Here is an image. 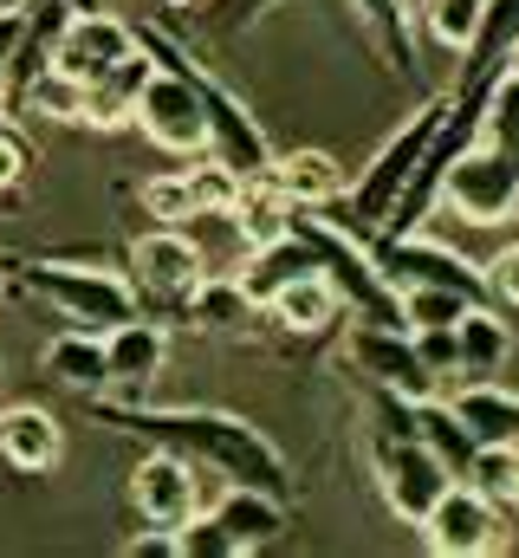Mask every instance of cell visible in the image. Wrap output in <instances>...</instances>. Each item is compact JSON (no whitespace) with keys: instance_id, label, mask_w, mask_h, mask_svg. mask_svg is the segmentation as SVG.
<instances>
[{"instance_id":"cell-1","label":"cell","mask_w":519,"mask_h":558,"mask_svg":"<svg viewBox=\"0 0 519 558\" xmlns=\"http://www.w3.org/2000/svg\"><path fill=\"white\" fill-rule=\"evenodd\" d=\"M98 422L136 435L143 448H176L182 461L241 481V487H266V494H292V468L273 448V435L260 422L234 416V410H143V403H98Z\"/></svg>"},{"instance_id":"cell-2","label":"cell","mask_w":519,"mask_h":558,"mask_svg":"<svg viewBox=\"0 0 519 558\" xmlns=\"http://www.w3.org/2000/svg\"><path fill=\"white\" fill-rule=\"evenodd\" d=\"M442 111H448V98H429V105H422V111H415V118H409V124H402V131H396L371 162H364V175H358L338 202H325L318 215H325V221H338L345 234H358V241L371 247V241H377V228H384V215L396 208V195L409 189V175H415L422 149H429V137H435Z\"/></svg>"},{"instance_id":"cell-3","label":"cell","mask_w":519,"mask_h":558,"mask_svg":"<svg viewBox=\"0 0 519 558\" xmlns=\"http://www.w3.org/2000/svg\"><path fill=\"white\" fill-rule=\"evenodd\" d=\"M442 208H448L455 221H468V228H500V221H514L519 215V131L481 118L474 143H468V149L448 162V175H442Z\"/></svg>"},{"instance_id":"cell-4","label":"cell","mask_w":519,"mask_h":558,"mask_svg":"<svg viewBox=\"0 0 519 558\" xmlns=\"http://www.w3.org/2000/svg\"><path fill=\"white\" fill-rule=\"evenodd\" d=\"M13 279L26 286V292H39L59 318H72V325H85V331H111V325H124L136 318L143 305H136V292H130L124 274H111V267H72V260H20Z\"/></svg>"},{"instance_id":"cell-5","label":"cell","mask_w":519,"mask_h":558,"mask_svg":"<svg viewBox=\"0 0 519 558\" xmlns=\"http://www.w3.org/2000/svg\"><path fill=\"white\" fill-rule=\"evenodd\" d=\"M124 279H130V292H136L143 312H156V318H182L189 299H195V286L208 279V260H202V247H195L182 228L156 221L149 234L130 241Z\"/></svg>"},{"instance_id":"cell-6","label":"cell","mask_w":519,"mask_h":558,"mask_svg":"<svg viewBox=\"0 0 519 558\" xmlns=\"http://www.w3.org/2000/svg\"><path fill=\"white\" fill-rule=\"evenodd\" d=\"M345 357L364 371V384H371V390L409 397V403L442 397V377L422 364V351H415V338H409L402 325H371V318H358V325H351V338H345Z\"/></svg>"},{"instance_id":"cell-7","label":"cell","mask_w":519,"mask_h":558,"mask_svg":"<svg viewBox=\"0 0 519 558\" xmlns=\"http://www.w3.org/2000/svg\"><path fill=\"white\" fill-rule=\"evenodd\" d=\"M422 546L435 558H487L507 546V513L474 487V481H455L429 513H422Z\"/></svg>"},{"instance_id":"cell-8","label":"cell","mask_w":519,"mask_h":558,"mask_svg":"<svg viewBox=\"0 0 519 558\" xmlns=\"http://www.w3.org/2000/svg\"><path fill=\"white\" fill-rule=\"evenodd\" d=\"M130 124L156 143V149H169V156H202L208 149L202 98H195V85L176 65H149V78H143V92L130 105Z\"/></svg>"},{"instance_id":"cell-9","label":"cell","mask_w":519,"mask_h":558,"mask_svg":"<svg viewBox=\"0 0 519 558\" xmlns=\"http://www.w3.org/2000/svg\"><path fill=\"white\" fill-rule=\"evenodd\" d=\"M136 52V20L111 13V7H72L59 46H52V72L72 85H98L111 65H124Z\"/></svg>"},{"instance_id":"cell-10","label":"cell","mask_w":519,"mask_h":558,"mask_svg":"<svg viewBox=\"0 0 519 558\" xmlns=\"http://www.w3.org/2000/svg\"><path fill=\"white\" fill-rule=\"evenodd\" d=\"M371 260L384 267V279L402 292V286H448L461 299H487V274L455 254L448 241H429V234H389V241H371Z\"/></svg>"},{"instance_id":"cell-11","label":"cell","mask_w":519,"mask_h":558,"mask_svg":"<svg viewBox=\"0 0 519 558\" xmlns=\"http://www.w3.org/2000/svg\"><path fill=\"white\" fill-rule=\"evenodd\" d=\"M195 474H202V468L182 461L176 448H149V454L130 468V507H136V520L176 533V526L202 507V481H195Z\"/></svg>"},{"instance_id":"cell-12","label":"cell","mask_w":519,"mask_h":558,"mask_svg":"<svg viewBox=\"0 0 519 558\" xmlns=\"http://www.w3.org/2000/svg\"><path fill=\"white\" fill-rule=\"evenodd\" d=\"M377 448V487H384L389 513L396 520H409V526H422V513L455 487V474L409 435V441H371Z\"/></svg>"},{"instance_id":"cell-13","label":"cell","mask_w":519,"mask_h":558,"mask_svg":"<svg viewBox=\"0 0 519 558\" xmlns=\"http://www.w3.org/2000/svg\"><path fill=\"white\" fill-rule=\"evenodd\" d=\"M162 364H169V331H162V318H124V325H111L105 331V371H111V390L124 397V403H143L149 390H156V377H162Z\"/></svg>"},{"instance_id":"cell-14","label":"cell","mask_w":519,"mask_h":558,"mask_svg":"<svg viewBox=\"0 0 519 558\" xmlns=\"http://www.w3.org/2000/svg\"><path fill=\"white\" fill-rule=\"evenodd\" d=\"M65 454V435H59V416L39 410V403H7L0 410V461L13 474H52Z\"/></svg>"},{"instance_id":"cell-15","label":"cell","mask_w":519,"mask_h":558,"mask_svg":"<svg viewBox=\"0 0 519 558\" xmlns=\"http://www.w3.org/2000/svg\"><path fill=\"white\" fill-rule=\"evenodd\" d=\"M519 52V0H487L468 46H461V78L455 85H494Z\"/></svg>"},{"instance_id":"cell-16","label":"cell","mask_w":519,"mask_h":558,"mask_svg":"<svg viewBox=\"0 0 519 558\" xmlns=\"http://www.w3.org/2000/svg\"><path fill=\"white\" fill-rule=\"evenodd\" d=\"M260 312H266L279 331H292V338H325V331L345 318V299H338V286L325 274H305V279H286Z\"/></svg>"},{"instance_id":"cell-17","label":"cell","mask_w":519,"mask_h":558,"mask_svg":"<svg viewBox=\"0 0 519 558\" xmlns=\"http://www.w3.org/2000/svg\"><path fill=\"white\" fill-rule=\"evenodd\" d=\"M208 513L228 526L234 553H260V546L286 539V494H266V487H241V481H228V494H221Z\"/></svg>"},{"instance_id":"cell-18","label":"cell","mask_w":519,"mask_h":558,"mask_svg":"<svg viewBox=\"0 0 519 558\" xmlns=\"http://www.w3.org/2000/svg\"><path fill=\"white\" fill-rule=\"evenodd\" d=\"M514 357V331L500 312H487V299H474L461 318H455V377L474 384V377H500Z\"/></svg>"},{"instance_id":"cell-19","label":"cell","mask_w":519,"mask_h":558,"mask_svg":"<svg viewBox=\"0 0 519 558\" xmlns=\"http://www.w3.org/2000/svg\"><path fill=\"white\" fill-rule=\"evenodd\" d=\"M39 364H46L52 384L79 390V397H105V390H111V371H105V331L72 325V331H59V338L39 351Z\"/></svg>"},{"instance_id":"cell-20","label":"cell","mask_w":519,"mask_h":558,"mask_svg":"<svg viewBox=\"0 0 519 558\" xmlns=\"http://www.w3.org/2000/svg\"><path fill=\"white\" fill-rule=\"evenodd\" d=\"M448 410L468 422V435H474L481 448H514L519 441V397L514 390H500L494 377L461 384V390L448 397Z\"/></svg>"},{"instance_id":"cell-21","label":"cell","mask_w":519,"mask_h":558,"mask_svg":"<svg viewBox=\"0 0 519 558\" xmlns=\"http://www.w3.org/2000/svg\"><path fill=\"white\" fill-rule=\"evenodd\" d=\"M266 182L292 202V208H325L345 195V169L325 156V149H292V156H273L266 162Z\"/></svg>"},{"instance_id":"cell-22","label":"cell","mask_w":519,"mask_h":558,"mask_svg":"<svg viewBox=\"0 0 519 558\" xmlns=\"http://www.w3.org/2000/svg\"><path fill=\"white\" fill-rule=\"evenodd\" d=\"M149 52L136 46L124 65H111L98 85H85L79 92V124H92V131H118V124H130V105H136V92H143V78H149Z\"/></svg>"},{"instance_id":"cell-23","label":"cell","mask_w":519,"mask_h":558,"mask_svg":"<svg viewBox=\"0 0 519 558\" xmlns=\"http://www.w3.org/2000/svg\"><path fill=\"white\" fill-rule=\"evenodd\" d=\"M351 13H358V26H364V39L371 46H384L389 72L396 78H415V7L409 0H351Z\"/></svg>"},{"instance_id":"cell-24","label":"cell","mask_w":519,"mask_h":558,"mask_svg":"<svg viewBox=\"0 0 519 558\" xmlns=\"http://www.w3.org/2000/svg\"><path fill=\"white\" fill-rule=\"evenodd\" d=\"M415 441L455 474V481H468V468H474V454H481V441L468 435V422L448 410V397H429V403H415Z\"/></svg>"},{"instance_id":"cell-25","label":"cell","mask_w":519,"mask_h":558,"mask_svg":"<svg viewBox=\"0 0 519 558\" xmlns=\"http://www.w3.org/2000/svg\"><path fill=\"white\" fill-rule=\"evenodd\" d=\"M228 221H234V234H241L248 247H266V241L292 234V202H286L266 175H248L241 195H234V208H228Z\"/></svg>"},{"instance_id":"cell-26","label":"cell","mask_w":519,"mask_h":558,"mask_svg":"<svg viewBox=\"0 0 519 558\" xmlns=\"http://www.w3.org/2000/svg\"><path fill=\"white\" fill-rule=\"evenodd\" d=\"M182 318L202 325V331H248V325L260 318V299L241 286V279H202Z\"/></svg>"},{"instance_id":"cell-27","label":"cell","mask_w":519,"mask_h":558,"mask_svg":"<svg viewBox=\"0 0 519 558\" xmlns=\"http://www.w3.org/2000/svg\"><path fill=\"white\" fill-rule=\"evenodd\" d=\"M182 182H189V208H195V215H228L248 175H234L228 162H215V156L202 149V162H189V169H182Z\"/></svg>"},{"instance_id":"cell-28","label":"cell","mask_w":519,"mask_h":558,"mask_svg":"<svg viewBox=\"0 0 519 558\" xmlns=\"http://www.w3.org/2000/svg\"><path fill=\"white\" fill-rule=\"evenodd\" d=\"M402 299V331H435V325H455L474 299H461V292H448V286H402L396 292Z\"/></svg>"},{"instance_id":"cell-29","label":"cell","mask_w":519,"mask_h":558,"mask_svg":"<svg viewBox=\"0 0 519 558\" xmlns=\"http://www.w3.org/2000/svg\"><path fill=\"white\" fill-rule=\"evenodd\" d=\"M279 0H202L189 20H195V39H234V33H248L260 13H273Z\"/></svg>"},{"instance_id":"cell-30","label":"cell","mask_w":519,"mask_h":558,"mask_svg":"<svg viewBox=\"0 0 519 558\" xmlns=\"http://www.w3.org/2000/svg\"><path fill=\"white\" fill-rule=\"evenodd\" d=\"M481 7L487 0H422V26H429V39L442 52H461L468 33H474V20H481Z\"/></svg>"},{"instance_id":"cell-31","label":"cell","mask_w":519,"mask_h":558,"mask_svg":"<svg viewBox=\"0 0 519 558\" xmlns=\"http://www.w3.org/2000/svg\"><path fill=\"white\" fill-rule=\"evenodd\" d=\"M176 558H241V553H234L228 526H221L208 507H195V513L176 526Z\"/></svg>"},{"instance_id":"cell-32","label":"cell","mask_w":519,"mask_h":558,"mask_svg":"<svg viewBox=\"0 0 519 558\" xmlns=\"http://www.w3.org/2000/svg\"><path fill=\"white\" fill-rule=\"evenodd\" d=\"M143 208H149L156 221H169V228H176V221H195V208H189V182H182V169H176V175H149V182H143Z\"/></svg>"},{"instance_id":"cell-33","label":"cell","mask_w":519,"mask_h":558,"mask_svg":"<svg viewBox=\"0 0 519 558\" xmlns=\"http://www.w3.org/2000/svg\"><path fill=\"white\" fill-rule=\"evenodd\" d=\"M26 169H33V149L13 124H0V202H13L26 189Z\"/></svg>"},{"instance_id":"cell-34","label":"cell","mask_w":519,"mask_h":558,"mask_svg":"<svg viewBox=\"0 0 519 558\" xmlns=\"http://www.w3.org/2000/svg\"><path fill=\"white\" fill-rule=\"evenodd\" d=\"M415 338V351H422V364L435 371V377H455V325H435V331H409Z\"/></svg>"},{"instance_id":"cell-35","label":"cell","mask_w":519,"mask_h":558,"mask_svg":"<svg viewBox=\"0 0 519 558\" xmlns=\"http://www.w3.org/2000/svg\"><path fill=\"white\" fill-rule=\"evenodd\" d=\"M481 274H487V292H494L500 305H514V312H519V247H507L500 260H487Z\"/></svg>"},{"instance_id":"cell-36","label":"cell","mask_w":519,"mask_h":558,"mask_svg":"<svg viewBox=\"0 0 519 558\" xmlns=\"http://www.w3.org/2000/svg\"><path fill=\"white\" fill-rule=\"evenodd\" d=\"M130 558H176V533H162V526H149V533H136L124 546Z\"/></svg>"},{"instance_id":"cell-37","label":"cell","mask_w":519,"mask_h":558,"mask_svg":"<svg viewBox=\"0 0 519 558\" xmlns=\"http://www.w3.org/2000/svg\"><path fill=\"white\" fill-rule=\"evenodd\" d=\"M13 267H20V260H13V254H0V299H7V286H13Z\"/></svg>"},{"instance_id":"cell-38","label":"cell","mask_w":519,"mask_h":558,"mask_svg":"<svg viewBox=\"0 0 519 558\" xmlns=\"http://www.w3.org/2000/svg\"><path fill=\"white\" fill-rule=\"evenodd\" d=\"M156 7H169V13H195L202 0H156Z\"/></svg>"},{"instance_id":"cell-39","label":"cell","mask_w":519,"mask_h":558,"mask_svg":"<svg viewBox=\"0 0 519 558\" xmlns=\"http://www.w3.org/2000/svg\"><path fill=\"white\" fill-rule=\"evenodd\" d=\"M0 105H7V59H0Z\"/></svg>"},{"instance_id":"cell-40","label":"cell","mask_w":519,"mask_h":558,"mask_svg":"<svg viewBox=\"0 0 519 558\" xmlns=\"http://www.w3.org/2000/svg\"><path fill=\"white\" fill-rule=\"evenodd\" d=\"M0 7H26V0H0Z\"/></svg>"},{"instance_id":"cell-41","label":"cell","mask_w":519,"mask_h":558,"mask_svg":"<svg viewBox=\"0 0 519 558\" xmlns=\"http://www.w3.org/2000/svg\"><path fill=\"white\" fill-rule=\"evenodd\" d=\"M514 65H519V52H514Z\"/></svg>"}]
</instances>
